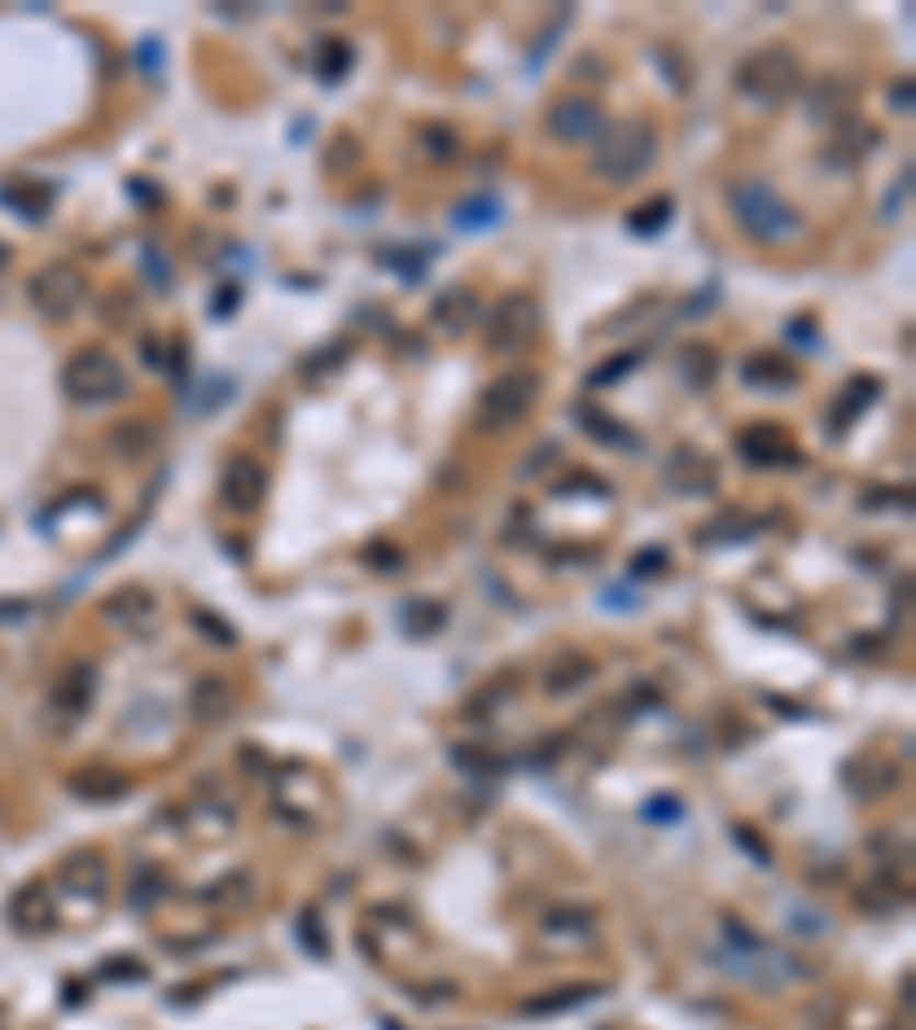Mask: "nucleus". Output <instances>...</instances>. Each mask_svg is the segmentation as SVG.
Here are the masks:
<instances>
[{
	"mask_svg": "<svg viewBox=\"0 0 916 1030\" xmlns=\"http://www.w3.org/2000/svg\"><path fill=\"white\" fill-rule=\"evenodd\" d=\"M592 142H596L592 170L605 184H638L655 165V151H660V134L651 119H615V124H605Z\"/></svg>",
	"mask_w": 916,
	"mask_h": 1030,
	"instance_id": "nucleus-1",
	"label": "nucleus"
},
{
	"mask_svg": "<svg viewBox=\"0 0 916 1030\" xmlns=\"http://www.w3.org/2000/svg\"><path fill=\"white\" fill-rule=\"evenodd\" d=\"M729 211L743 225V234H752L756 243H788L802 234V216L788 206L770 184L760 179H743V184H729Z\"/></svg>",
	"mask_w": 916,
	"mask_h": 1030,
	"instance_id": "nucleus-2",
	"label": "nucleus"
},
{
	"mask_svg": "<svg viewBox=\"0 0 916 1030\" xmlns=\"http://www.w3.org/2000/svg\"><path fill=\"white\" fill-rule=\"evenodd\" d=\"M733 79H737V92H743L747 101L775 111V106H783V101L798 92L802 65H798V56L788 46H760V50H752L743 65H737Z\"/></svg>",
	"mask_w": 916,
	"mask_h": 1030,
	"instance_id": "nucleus-3",
	"label": "nucleus"
},
{
	"mask_svg": "<svg viewBox=\"0 0 916 1030\" xmlns=\"http://www.w3.org/2000/svg\"><path fill=\"white\" fill-rule=\"evenodd\" d=\"M60 390L69 403H79V408H101V403H111L124 394V367H119V357H111L106 348H79L65 363L60 371Z\"/></svg>",
	"mask_w": 916,
	"mask_h": 1030,
	"instance_id": "nucleus-4",
	"label": "nucleus"
},
{
	"mask_svg": "<svg viewBox=\"0 0 916 1030\" xmlns=\"http://www.w3.org/2000/svg\"><path fill=\"white\" fill-rule=\"evenodd\" d=\"M541 394V371H531V367H508L500 371L486 390H481V412H477V422L481 431H508V426H518L531 403H537Z\"/></svg>",
	"mask_w": 916,
	"mask_h": 1030,
	"instance_id": "nucleus-5",
	"label": "nucleus"
},
{
	"mask_svg": "<svg viewBox=\"0 0 916 1030\" xmlns=\"http://www.w3.org/2000/svg\"><path fill=\"white\" fill-rule=\"evenodd\" d=\"M28 298H33V307L46 321H69L83 307V298H88V279H83L79 266L50 262V266H42L28 279Z\"/></svg>",
	"mask_w": 916,
	"mask_h": 1030,
	"instance_id": "nucleus-6",
	"label": "nucleus"
},
{
	"mask_svg": "<svg viewBox=\"0 0 916 1030\" xmlns=\"http://www.w3.org/2000/svg\"><path fill=\"white\" fill-rule=\"evenodd\" d=\"M541 330V307L531 294H504L491 312V325H486V344L495 353H518L537 340Z\"/></svg>",
	"mask_w": 916,
	"mask_h": 1030,
	"instance_id": "nucleus-7",
	"label": "nucleus"
},
{
	"mask_svg": "<svg viewBox=\"0 0 916 1030\" xmlns=\"http://www.w3.org/2000/svg\"><path fill=\"white\" fill-rule=\"evenodd\" d=\"M271 491V472L252 454H234L220 472V500L229 513H257Z\"/></svg>",
	"mask_w": 916,
	"mask_h": 1030,
	"instance_id": "nucleus-8",
	"label": "nucleus"
},
{
	"mask_svg": "<svg viewBox=\"0 0 916 1030\" xmlns=\"http://www.w3.org/2000/svg\"><path fill=\"white\" fill-rule=\"evenodd\" d=\"M546 128L554 142H592L605 128V111L592 96H559L546 111Z\"/></svg>",
	"mask_w": 916,
	"mask_h": 1030,
	"instance_id": "nucleus-9",
	"label": "nucleus"
},
{
	"mask_svg": "<svg viewBox=\"0 0 916 1030\" xmlns=\"http://www.w3.org/2000/svg\"><path fill=\"white\" fill-rule=\"evenodd\" d=\"M737 454L756 468H802V454L793 449V435L775 422H756L737 435Z\"/></svg>",
	"mask_w": 916,
	"mask_h": 1030,
	"instance_id": "nucleus-10",
	"label": "nucleus"
},
{
	"mask_svg": "<svg viewBox=\"0 0 916 1030\" xmlns=\"http://www.w3.org/2000/svg\"><path fill=\"white\" fill-rule=\"evenodd\" d=\"M880 142V128L867 124L861 115H848V119H838L834 124V134H829V147H825V165L829 170H852L871 157V147Z\"/></svg>",
	"mask_w": 916,
	"mask_h": 1030,
	"instance_id": "nucleus-11",
	"label": "nucleus"
},
{
	"mask_svg": "<svg viewBox=\"0 0 916 1030\" xmlns=\"http://www.w3.org/2000/svg\"><path fill=\"white\" fill-rule=\"evenodd\" d=\"M101 618L124 632H147L157 623V600H151V591H142V586H124L111 600H101Z\"/></svg>",
	"mask_w": 916,
	"mask_h": 1030,
	"instance_id": "nucleus-12",
	"label": "nucleus"
},
{
	"mask_svg": "<svg viewBox=\"0 0 916 1030\" xmlns=\"http://www.w3.org/2000/svg\"><path fill=\"white\" fill-rule=\"evenodd\" d=\"M852 101H857V83L844 79V73H825V79H816V88L806 92V111L811 119H848L852 115Z\"/></svg>",
	"mask_w": 916,
	"mask_h": 1030,
	"instance_id": "nucleus-13",
	"label": "nucleus"
},
{
	"mask_svg": "<svg viewBox=\"0 0 916 1030\" xmlns=\"http://www.w3.org/2000/svg\"><path fill=\"white\" fill-rule=\"evenodd\" d=\"M715 481H720V468H715V462H710L701 449L683 445V449L669 458V485H678V491L706 495V491H715Z\"/></svg>",
	"mask_w": 916,
	"mask_h": 1030,
	"instance_id": "nucleus-14",
	"label": "nucleus"
},
{
	"mask_svg": "<svg viewBox=\"0 0 916 1030\" xmlns=\"http://www.w3.org/2000/svg\"><path fill=\"white\" fill-rule=\"evenodd\" d=\"M10 920L23 935H42V930L56 925V903H50V893L42 884H28V889H19L10 897Z\"/></svg>",
	"mask_w": 916,
	"mask_h": 1030,
	"instance_id": "nucleus-15",
	"label": "nucleus"
},
{
	"mask_svg": "<svg viewBox=\"0 0 916 1030\" xmlns=\"http://www.w3.org/2000/svg\"><path fill=\"white\" fill-rule=\"evenodd\" d=\"M92 691H96V668L88 660H73L60 674V683L50 687V701H56V710H65V714H83Z\"/></svg>",
	"mask_w": 916,
	"mask_h": 1030,
	"instance_id": "nucleus-16",
	"label": "nucleus"
},
{
	"mask_svg": "<svg viewBox=\"0 0 916 1030\" xmlns=\"http://www.w3.org/2000/svg\"><path fill=\"white\" fill-rule=\"evenodd\" d=\"M880 394H884V385H880L875 376H857V380H848L844 390H838L834 408H829V431H848V422H857L861 412H867Z\"/></svg>",
	"mask_w": 916,
	"mask_h": 1030,
	"instance_id": "nucleus-17",
	"label": "nucleus"
},
{
	"mask_svg": "<svg viewBox=\"0 0 916 1030\" xmlns=\"http://www.w3.org/2000/svg\"><path fill=\"white\" fill-rule=\"evenodd\" d=\"M477 312H481V302L472 289H449L436 298V307H431V325H436L440 334H468L477 325Z\"/></svg>",
	"mask_w": 916,
	"mask_h": 1030,
	"instance_id": "nucleus-18",
	"label": "nucleus"
},
{
	"mask_svg": "<svg viewBox=\"0 0 916 1030\" xmlns=\"http://www.w3.org/2000/svg\"><path fill=\"white\" fill-rule=\"evenodd\" d=\"M573 422L587 431L592 440H600V445H609V449H638V431L623 426L619 417H609V412L592 408V403H577V408H573Z\"/></svg>",
	"mask_w": 916,
	"mask_h": 1030,
	"instance_id": "nucleus-19",
	"label": "nucleus"
},
{
	"mask_svg": "<svg viewBox=\"0 0 916 1030\" xmlns=\"http://www.w3.org/2000/svg\"><path fill=\"white\" fill-rule=\"evenodd\" d=\"M743 380L756 385V390H793L798 367L779 353H752V357H743Z\"/></svg>",
	"mask_w": 916,
	"mask_h": 1030,
	"instance_id": "nucleus-20",
	"label": "nucleus"
},
{
	"mask_svg": "<svg viewBox=\"0 0 916 1030\" xmlns=\"http://www.w3.org/2000/svg\"><path fill=\"white\" fill-rule=\"evenodd\" d=\"M60 880H65L73 893L101 897V893H106V880H111V866H106V857H96V852H73V857H65V866H60Z\"/></svg>",
	"mask_w": 916,
	"mask_h": 1030,
	"instance_id": "nucleus-21",
	"label": "nucleus"
},
{
	"mask_svg": "<svg viewBox=\"0 0 916 1030\" xmlns=\"http://www.w3.org/2000/svg\"><path fill=\"white\" fill-rule=\"evenodd\" d=\"M678 376L692 385V390H706V385H715V376H720V353L710 344H683L678 348Z\"/></svg>",
	"mask_w": 916,
	"mask_h": 1030,
	"instance_id": "nucleus-22",
	"label": "nucleus"
},
{
	"mask_svg": "<svg viewBox=\"0 0 916 1030\" xmlns=\"http://www.w3.org/2000/svg\"><path fill=\"white\" fill-rule=\"evenodd\" d=\"M73 797H83V802H115V797L129 792V779L115 775V769H83V775L69 779Z\"/></svg>",
	"mask_w": 916,
	"mask_h": 1030,
	"instance_id": "nucleus-23",
	"label": "nucleus"
},
{
	"mask_svg": "<svg viewBox=\"0 0 916 1030\" xmlns=\"http://www.w3.org/2000/svg\"><path fill=\"white\" fill-rule=\"evenodd\" d=\"M312 69H317L321 83H340L353 69V46L344 37H321L317 50H312Z\"/></svg>",
	"mask_w": 916,
	"mask_h": 1030,
	"instance_id": "nucleus-24",
	"label": "nucleus"
},
{
	"mask_svg": "<svg viewBox=\"0 0 916 1030\" xmlns=\"http://www.w3.org/2000/svg\"><path fill=\"white\" fill-rule=\"evenodd\" d=\"M229 706H234V691H229V683L202 678L193 687V714L202 719V724H220V719L229 714Z\"/></svg>",
	"mask_w": 916,
	"mask_h": 1030,
	"instance_id": "nucleus-25",
	"label": "nucleus"
},
{
	"mask_svg": "<svg viewBox=\"0 0 916 1030\" xmlns=\"http://www.w3.org/2000/svg\"><path fill=\"white\" fill-rule=\"evenodd\" d=\"M596 994H600V985L550 989L546 998H527V1003H523V1012H527V1017H554V1012H564V1008H577V1003H592Z\"/></svg>",
	"mask_w": 916,
	"mask_h": 1030,
	"instance_id": "nucleus-26",
	"label": "nucleus"
},
{
	"mask_svg": "<svg viewBox=\"0 0 916 1030\" xmlns=\"http://www.w3.org/2000/svg\"><path fill=\"white\" fill-rule=\"evenodd\" d=\"M0 202H5L10 211H19L23 220H42L46 206H50V188L46 184H10L5 193H0Z\"/></svg>",
	"mask_w": 916,
	"mask_h": 1030,
	"instance_id": "nucleus-27",
	"label": "nucleus"
},
{
	"mask_svg": "<svg viewBox=\"0 0 916 1030\" xmlns=\"http://www.w3.org/2000/svg\"><path fill=\"white\" fill-rule=\"evenodd\" d=\"M111 445H115L119 458H142L151 445H157V426L134 417V422H124V426L111 431Z\"/></svg>",
	"mask_w": 916,
	"mask_h": 1030,
	"instance_id": "nucleus-28",
	"label": "nucleus"
},
{
	"mask_svg": "<svg viewBox=\"0 0 916 1030\" xmlns=\"http://www.w3.org/2000/svg\"><path fill=\"white\" fill-rule=\"evenodd\" d=\"M495 220H500V202H495L491 193H477V197H468V202L454 206V225H458V229H486V225H495Z\"/></svg>",
	"mask_w": 916,
	"mask_h": 1030,
	"instance_id": "nucleus-29",
	"label": "nucleus"
},
{
	"mask_svg": "<svg viewBox=\"0 0 916 1030\" xmlns=\"http://www.w3.org/2000/svg\"><path fill=\"white\" fill-rule=\"evenodd\" d=\"M449 760L463 769V775H477V779H486V775H500V756H491V752H481V746H472V742H463V746H449Z\"/></svg>",
	"mask_w": 916,
	"mask_h": 1030,
	"instance_id": "nucleus-30",
	"label": "nucleus"
},
{
	"mask_svg": "<svg viewBox=\"0 0 916 1030\" xmlns=\"http://www.w3.org/2000/svg\"><path fill=\"white\" fill-rule=\"evenodd\" d=\"M669 216H674V202L655 197L651 206H638V211L628 216V225H632V234H660V229L669 225Z\"/></svg>",
	"mask_w": 916,
	"mask_h": 1030,
	"instance_id": "nucleus-31",
	"label": "nucleus"
},
{
	"mask_svg": "<svg viewBox=\"0 0 916 1030\" xmlns=\"http://www.w3.org/2000/svg\"><path fill=\"white\" fill-rule=\"evenodd\" d=\"M587 678H592V664L582 660V655H573V660H559V664L550 668L546 687H550V691H573V687H582Z\"/></svg>",
	"mask_w": 916,
	"mask_h": 1030,
	"instance_id": "nucleus-32",
	"label": "nucleus"
},
{
	"mask_svg": "<svg viewBox=\"0 0 916 1030\" xmlns=\"http://www.w3.org/2000/svg\"><path fill=\"white\" fill-rule=\"evenodd\" d=\"M632 367H642V353H638V348H628V353H619V357H609V363H600V367L587 376V385H592V390H600V385H619Z\"/></svg>",
	"mask_w": 916,
	"mask_h": 1030,
	"instance_id": "nucleus-33",
	"label": "nucleus"
},
{
	"mask_svg": "<svg viewBox=\"0 0 916 1030\" xmlns=\"http://www.w3.org/2000/svg\"><path fill=\"white\" fill-rule=\"evenodd\" d=\"M422 142L431 147V161H454V151H458V138L449 134V128H440V124H426Z\"/></svg>",
	"mask_w": 916,
	"mask_h": 1030,
	"instance_id": "nucleus-34",
	"label": "nucleus"
},
{
	"mask_svg": "<svg viewBox=\"0 0 916 1030\" xmlns=\"http://www.w3.org/2000/svg\"><path fill=\"white\" fill-rule=\"evenodd\" d=\"M344 357H348V344H330L325 353H317V357H308V363H302V376H330V371H335L340 363H344Z\"/></svg>",
	"mask_w": 916,
	"mask_h": 1030,
	"instance_id": "nucleus-35",
	"label": "nucleus"
},
{
	"mask_svg": "<svg viewBox=\"0 0 916 1030\" xmlns=\"http://www.w3.org/2000/svg\"><path fill=\"white\" fill-rule=\"evenodd\" d=\"M193 623H197V632H207V637L216 641V646H234V641H239V632H229L225 618H216V614H207V609H197V614H193Z\"/></svg>",
	"mask_w": 916,
	"mask_h": 1030,
	"instance_id": "nucleus-36",
	"label": "nucleus"
},
{
	"mask_svg": "<svg viewBox=\"0 0 916 1030\" xmlns=\"http://www.w3.org/2000/svg\"><path fill=\"white\" fill-rule=\"evenodd\" d=\"M298 935H302V943H308V948H317V958H325V952H330V943H325V930H321V916H317V912H302Z\"/></svg>",
	"mask_w": 916,
	"mask_h": 1030,
	"instance_id": "nucleus-37",
	"label": "nucleus"
},
{
	"mask_svg": "<svg viewBox=\"0 0 916 1030\" xmlns=\"http://www.w3.org/2000/svg\"><path fill=\"white\" fill-rule=\"evenodd\" d=\"M665 569H669V554H665V550H660V546H655V550H642V554H638V563H632V573H638V577H651V573H665Z\"/></svg>",
	"mask_w": 916,
	"mask_h": 1030,
	"instance_id": "nucleus-38",
	"label": "nucleus"
},
{
	"mask_svg": "<svg viewBox=\"0 0 916 1030\" xmlns=\"http://www.w3.org/2000/svg\"><path fill=\"white\" fill-rule=\"evenodd\" d=\"M683 815V802H678V797H655V802H646V820H660V824H665V820H678Z\"/></svg>",
	"mask_w": 916,
	"mask_h": 1030,
	"instance_id": "nucleus-39",
	"label": "nucleus"
},
{
	"mask_svg": "<svg viewBox=\"0 0 916 1030\" xmlns=\"http://www.w3.org/2000/svg\"><path fill=\"white\" fill-rule=\"evenodd\" d=\"M239 285H225L220 294H216V302H211V317H229V312H234V307H239Z\"/></svg>",
	"mask_w": 916,
	"mask_h": 1030,
	"instance_id": "nucleus-40",
	"label": "nucleus"
},
{
	"mask_svg": "<svg viewBox=\"0 0 916 1030\" xmlns=\"http://www.w3.org/2000/svg\"><path fill=\"white\" fill-rule=\"evenodd\" d=\"M733 838L743 843V847H747V852H752L760 866H770V852H766V847H760V838H756V834H747V829H743V824H733Z\"/></svg>",
	"mask_w": 916,
	"mask_h": 1030,
	"instance_id": "nucleus-41",
	"label": "nucleus"
},
{
	"mask_svg": "<svg viewBox=\"0 0 916 1030\" xmlns=\"http://www.w3.org/2000/svg\"><path fill=\"white\" fill-rule=\"evenodd\" d=\"M889 96H894V106L907 115V111H912V79H903V83H898L894 92H889Z\"/></svg>",
	"mask_w": 916,
	"mask_h": 1030,
	"instance_id": "nucleus-42",
	"label": "nucleus"
},
{
	"mask_svg": "<svg viewBox=\"0 0 916 1030\" xmlns=\"http://www.w3.org/2000/svg\"><path fill=\"white\" fill-rule=\"evenodd\" d=\"M788 334H793L798 344H816V340H811V321H806V317H798L793 325H788Z\"/></svg>",
	"mask_w": 916,
	"mask_h": 1030,
	"instance_id": "nucleus-43",
	"label": "nucleus"
},
{
	"mask_svg": "<svg viewBox=\"0 0 916 1030\" xmlns=\"http://www.w3.org/2000/svg\"><path fill=\"white\" fill-rule=\"evenodd\" d=\"M10 266V243H0V271Z\"/></svg>",
	"mask_w": 916,
	"mask_h": 1030,
	"instance_id": "nucleus-44",
	"label": "nucleus"
}]
</instances>
